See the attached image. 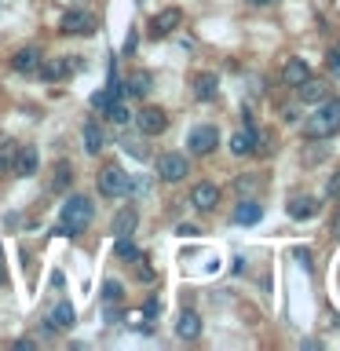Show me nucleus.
Returning a JSON list of instances; mask_svg holds the SVG:
<instances>
[{
	"label": "nucleus",
	"instance_id": "nucleus-1",
	"mask_svg": "<svg viewBox=\"0 0 340 351\" xmlns=\"http://www.w3.org/2000/svg\"><path fill=\"white\" fill-rule=\"evenodd\" d=\"M304 132L311 139H329L340 132V99H322L315 103V114L304 121Z\"/></svg>",
	"mask_w": 340,
	"mask_h": 351
},
{
	"label": "nucleus",
	"instance_id": "nucleus-2",
	"mask_svg": "<svg viewBox=\"0 0 340 351\" xmlns=\"http://www.w3.org/2000/svg\"><path fill=\"white\" fill-rule=\"evenodd\" d=\"M92 216H95V205H92V197H84V194H73L70 202L62 205V219H59V227H55V234H81V230L92 223Z\"/></svg>",
	"mask_w": 340,
	"mask_h": 351
},
{
	"label": "nucleus",
	"instance_id": "nucleus-3",
	"mask_svg": "<svg viewBox=\"0 0 340 351\" xmlns=\"http://www.w3.org/2000/svg\"><path fill=\"white\" fill-rule=\"evenodd\" d=\"M132 121H136V128L143 132V136H161V132L169 128V117H165L161 106H143Z\"/></svg>",
	"mask_w": 340,
	"mask_h": 351
},
{
	"label": "nucleus",
	"instance_id": "nucleus-4",
	"mask_svg": "<svg viewBox=\"0 0 340 351\" xmlns=\"http://www.w3.org/2000/svg\"><path fill=\"white\" fill-rule=\"evenodd\" d=\"M99 194H106V197L128 194V176L121 172V165H106V169L99 172Z\"/></svg>",
	"mask_w": 340,
	"mask_h": 351
},
{
	"label": "nucleus",
	"instance_id": "nucleus-5",
	"mask_svg": "<svg viewBox=\"0 0 340 351\" xmlns=\"http://www.w3.org/2000/svg\"><path fill=\"white\" fill-rule=\"evenodd\" d=\"M186 147H191V154H197V158H205V154H212L219 147V132L212 125H197L191 132V139H186Z\"/></svg>",
	"mask_w": 340,
	"mask_h": 351
},
{
	"label": "nucleus",
	"instance_id": "nucleus-6",
	"mask_svg": "<svg viewBox=\"0 0 340 351\" xmlns=\"http://www.w3.org/2000/svg\"><path fill=\"white\" fill-rule=\"evenodd\" d=\"M158 176L165 183L186 180V158H183V154H161V158H158Z\"/></svg>",
	"mask_w": 340,
	"mask_h": 351
},
{
	"label": "nucleus",
	"instance_id": "nucleus-7",
	"mask_svg": "<svg viewBox=\"0 0 340 351\" xmlns=\"http://www.w3.org/2000/svg\"><path fill=\"white\" fill-rule=\"evenodd\" d=\"M40 48L37 44H26V48H19L15 55H11V70L15 73H37V66H40Z\"/></svg>",
	"mask_w": 340,
	"mask_h": 351
},
{
	"label": "nucleus",
	"instance_id": "nucleus-8",
	"mask_svg": "<svg viewBox=\"0 0 340 351\" xmlns=\"http://www.w3.org/2000/svg\"><path fill=\"white\" fill-rule=\"evenodd\" d=\"M191 205L197 208V213H212V208L219 205V186L216 183H197L191 191Z\"/></svg>",
	"mask_w": 340,
	"mask_h": 351
},
{
	"label": "nucleus",
	"instance_id": "nucleus-9",
	"mask_svg": "<svg viewBox=\"0 0 340 351\" xmlns=\"http://www.w3.org/2000/svg\"><path fill=\"white\" fill-rule=\"evenodd\" d=\"M180 22H183L180 8H165V11H158V15L150 19V37H169V33L180 26Z\"/></svg>",
	"mask_w": 340,
	"mask_h": 351
},
{
	"label": "nucleus",
	"instance_id": "nucleus-10",
	"mask_svg": "<svg viewBox=\"0 0 340 351\" xmlns=\"http://www.w3.org/2000/svg\"><path fill=\"white\" fill-rule=\"evenodd\" d=\"M62 33L88 37V33H95V19L88 15V11H66V15H62Z\"/></svg>",
	"mask_w": 340,
	"mask_h": 351
},
{
	"label": "nucleus",
	"instance_id": "nucleus-11",
	"mask_svg": "<svg viewBox=\"0 0 340 351\" xmlns=\"http://www.w3.org/2000/svg\"><path fill=\"white\" fill-rule=\"evenodd\" d=\"M307 77H311V66H307V59H285V66H282V81L289 84V88H300Z\"/></svg>",
	"mask_w": 340,
	"mask_h": 351
},
{
	"label": "nucleus",
	"instance_id": "nucleus-12",
	"mask_svg": "<svg viewBox=\"0 0 340 351\" xmlns=\"http://www.w3.org/2000/svg\"><path fill=\"white\" fill-rule=\"evenodd\" d=\"M136 223H139L136 205H125V208H121V213L114 216V223H110V234H114V238H128L132 230H136Z\"/></svg>",
	"mask_w": 340,
	"mask_h": 351
},
{
	"label": "nucleus",
	"instance_id": "nucleus-13",
	"mask_svg": "<svg viewBox=\"0 0 340 351\" xmlns=\"http://www.w3.org/2000/svg\"><path fill=\"white\" fill-rule=\"evenodd\" d=\"M285 213H289V219H315L318 216V202L315 197H307V194H300V197H293L289 205H285Z\"/></svg>",
	"mask_w": 340,
	"mask_h": 351
},
{
	"label": "nucleus",
	"instance_id": "nucleus-14",
	"mask_svg": "<svg viewBox=\"0 0 340 351\" xmlns=\"http://www.w3.org/2000/svg\"><path fill=\"white\" fill-rule=\"evenodd\" d=\"M37 73H40V81H62V77L70 73V59H62V55H55V59H40Z\"/></svg>",
	"mask_w": 340,
	"mask_h": 351
},
{
	"label": "nucleus",
	"instance_id": "nucleus-15",
	"mask_svg": "<svg viewBox=\"0 0 340 351\" xmlns=\"http://www.w3.org/2000/svg\"><path fill=\"white\" fill-rule=\"evenodd\" d=\"M11 172H15V176H33V172H37V150H33V147H19L15 161H11Z\"/></svg>",
	"mask_w": 340,
	"mask_h": 351
},
{
	"label": "nucleus",
	"instance_id": "nucleus-16",
	"mask_svg": "<svg viewBox=\"0 0 340 351\" xmlns=\"http://www.w3.org/2000/svg\"><path fill=\"white\" fill-rule=\"evenodd\" d=\"M48 322H51L55 329H73V322H77V311H73V304H70V300H59V304L51 307Z\"/></svg>",
	"mask_w": 340,
	"mask_h": 351
},
{
	"label": "nucleus",
	"instance_id": "nucleus-17",
	"mask_svg": "<svg viewBox=\"0 0 340 351\" xmlns=\"http://www.w3.org/2000/svg\"><path fill=\"white\" fill-rule=\"evenodd\" d=\"M296 95H300V103H322V99H329V88L322 81H315V77H307V81L296 88Z\"/></svg>",
	"mask_w": 340,
	"mask_h": 351
},
{
	"label": "nucleus",
	"instance_id": "nucleus-18",
	"mask_svg": "<svg viewBox=\"0 0 340 351\" xmlns=\"http://www.w3.org/2000/svg\"><path fill=\"white\" fill-rule=\"evenodd\" d=\"M260 216H263V205H260V202H252V197H245V202L234 208V223H241V227L260 223Z\"/></svg>",
	"mask_w": 340,
	"mask_h": 351
},
{
	"label": "nucleus",
	"instance_id": "nucleus-19",
	"mask_svg": "<svg viewBox=\"0 0 340 351\" xmlns=\"http://www.w3.org/2000/svg\"><path fill=\"white\" fill-rule=\"evenodd\" d=\"M252 150H256V132H252V125H245V132H234V136H230V154L245 158Z\"/></svg>",
	"mask_w": 340,
	"mask_h": 351
},
{
	"label": "nucleus",
	"instance_id": "nucleus-20",
	"mask_svg": "<svg viewBox=\"0 0 340 351\" xmlns=\"http://www.w3.org/2000/svg\"><path fill=\"white\" fill-rule=\"evenodd\" d=\"M175 333H180L183 340H197V337H202V318H197V311H183L180 322H175Z\"/></svg>",
	"mask_w": 340,
	"mask_h": 351
},
{
	"label": "nucleus",
	"instance_id": "nucleus-21",
	"mask_svg": "<svg viewBox=\"0 0 340 351\" xmlns=\"http://www.w3.org/2000/svg\"><path fill=\"white\" fill-rule=\"evenodd\" d=\"M194 95L202 99V103H212L216 99V73H197L194 77Z\"/></svg>",
	"mask_w": 340,
	"mask_h": 351
},
{
	"label": "nucleus",
	"instance_id": "nucleus-22",
	"mask_svg": "<svg viewBox=\"0 0 340 351\" xmlns=\"http://www.w3.org/2000/svg\"><path fill=\"white\" fill-rule=\"evenodd\" d=\"M121 88H125V92H128V95H136V99H143V95H147V92H150V73H147V70H139V73H132V77H128V81H125V84H121Z\"/></svg>",
	"mask_w": 340,
	"mask_h": 351
},
{
	"label": "nucleus",
	"instance_id": "nucleus-23",
	"mask_svg": "<svg viewBox=\"0 0 340 351\" xmlns=\"http://www.w3.org/2000/svg\"><path fill=\"white\" fill-rule=\"evenodd\" d=\"M84 150H88V154H99V150H103V128H99L95 121H88V125H84Z\"/></svg>",
	"mask_w": 340,
	"mask_h": 351
},
{
	"label": "nucleus",
	"instance_id": "nucleus-24",
	"mask_svg": "<svg viewBox=\"0 0 340 351\" xmlns=\"http://www.w3.org/2000/svg\"><path fill=\"white\" fill-rule=\"evenodd\" d=\"M70 180H73V169H70V161H59V165H55V180H51V191H55V194H62L66 186H70Z\"/></svg>",
	"mask_w": 340,
	"mask_h": 351
},
{
	"label": "nucleus",
	"instance_id": "nucleus-25",
	"mask_svg": "<svg viewBox=\"0 0 340 351\" xmlns=\"http://www.w3.org/2000/svg\"><path fill=\"white\" fill-rule=\"evenodd\" d=\"M103 114H106L110 121H114V125H128V121L136 117V114H132V110H128L125 103H121V99H114V103H110V106L103 110Z\"/></svg>",
	"mask_w": 340,
	"mask_h": 351
},
{
	"label": "nucleus",
	"instance_id": "nucleus-26",
	"mask_svg": "<svg viewBox=\"0 0 340 351\" xmlns=\"http://www.w3.org/2000/svg\"><path fill=\"white\" fill-rule=\"evenodd\" d=\"M114 252H117L121 260H132V263H139V256H143V252L132 245V238H117L114 241Z\"/></svg>",
	"mask_w": 340,
	"mask_h": 351
},
{
	"label": "nucleus",
	"instance_id": "nucleus-27",
	"mask_svg": "<svg viewBox=\"0 0 340 351\" xmlns=\"http://www.w3.org/2000/svg\"><path fill=\"white\" fill-rule=\"evenodd\" d=\"M15 143L11 139H0V176H8L11 172V161H15Z\"/></svg>",
	"mask_w": 340,
	"mask_h": 351
},
{
	"label": "nucleus",
	"instance_id": "nucleus-28",
	"mask_svg": "<svg viewBox=\"0 0 340 351\" xmlns=\"http://www.w3.org/2000/svg\"><path fill=\"white\" fill-rule=\"evenodd\" d=\"M103 300L106 304H121V300H125V285L114 282V278H106L103 282Z\"/></svg>",
	"mask_w": 340,
	"mask_h": 351
},
{
	"label": "nucleus",
	"instance_id": "nucleus-29",
	"mask_svg": "<svg viewBox=\"0 0 340 351\" xmlns=\"http://www.w3.org/2000/svg\"><path fill=\"white\" fill-rule=\"evenodd\" d=\"M117 95H121V88H106V92H95V95H92V106H95V110H106Z\"/></svg>",
	"mask_w": 340,
	"mask_h": 351
},
{
	"label": "nucleus",
	"instance_id": "nucleus-30",
	"mask_svg": "<svg viewBox=\"0 0 340 351\" xmlns=\"http://www.w3.org/2000/svg\"><path fill=\"white\" fill-rule=\"evenodd\" d=\"M293 256H296V263H300L304 271H311V252L307 249H293Z\"/></svg>",
	"mask_w": 340,
	"mask_h": 351
},
{
	"label": "nucleus",
	"instance_id": "nucleus-31",
	"mask_svg": "<svg viewBox=\"0 0 340 351\" xmlns=\"http://www.w3.org/2000/svg\"><path fill=\"white\" fill-rule=\"evenodd\" d=\"M329 73H333V77H340V51H337V48L329 51Z\"/></svg>",
	"mask_w": 340,
	"mask_h": 351
},
{
	"label": "nucleus",
	"instance_id": "nucleus-32",
	"mask_svg": "<svg viewBox=\"0 0 340 351\" xmlns=\"http://www.w3.org/2000/svg\"><path fill=\"white\" fill-rule=\"evenodd\" d=\"M175 234H183V238H194V234H197V227H194V223H180V227H175Z\"/></svg>",
	"mask_w": 340,
	"mask_h": 351
},
{
	"label": "nucleus",
	"instance_id": "nucleus-33",
	"mask_svg": "<svg viewBox=\"0 0 340 351\" xmlns=\"http://www.w3.org/2000/svg\"><path fill=\"white\" fill-rule=\"evenodd\" d=\"M158 311H161V304H158V300H147V304H143V315H147V318H154Z\"/></svg>",
	"mask_w": 340,
	"mask_h": 351
},
{
	"label": "nucleus",
	"instance_id": "nucleus-34",
	"mask_svg": "<svg viewBox=\"0 0 340 351\" xmlns=\"http://www.w3.org/2000/svg\"><path fill=\"white\" fill-rule=\"evenodd\" d=\"M15 348H19V351H29V348H33V340H29V337H22V340H15Z\"/></svg>",
	"mask_w": 340,
	"mask_h": 351
},
{
	"label": "nucleus",
	"instance_id": "nucleus-35",
	"mask_svg": "<svg viewBox=\"0 0 340 351\" xmlns=\"http://www.w3.org/2000/svg\"><path fill=\"white\" fill-rule=\"evenodd\" d=\"M333 238H340V208H337V216H333Z\"/></svg>",
	"mask_w": 340,
	"mask_h": 351
},
{
	"label": "nucleus",
	"instance_id": "nucleus-36",
	"mask_svg": "<svg viewBox=\"0 0 340 351\" xmlns=\"http://www.w3.org/2000/svg\"><path fill=\"white\" fill-rule=\"evenodd\" d=\"M8 282V271H4V256H0V285Z\"/></svg>",
	"mask_w": 340,
	"mask_h": 351
},
{
	"label": "nucleus",
	"instance_id": "nucleus-37",
	"mask_svg": "<svg viewBox=\"0 0 340 351\" xmlns=\"http://www.w3.org/2000/svg\"><path fill=\"white\" fill-rule=\"evenodd\" d=\"M252 4H274V0H252Z\"/></svg>",
	"mask_w": 340,
	"mask_h": 351
},
{
	"label": "nucleus",
	"instance_id": "nucleus-38",
	"mask_svg": "<svg viewBox=\"0 0 340 351\" xmlns=\"http://www.w3.org/2000/svg\"><path fill=\"white\" fill-rule=\"evenodd\" d=\"M337 51H340V48H337Z\"/></svg>",
	"mask_w": 340,
	"mask_h": 351
}]
</instances>
